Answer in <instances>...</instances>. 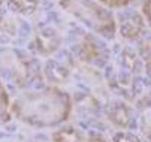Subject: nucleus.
Instances as JSON below:
<instances>
[{"instance_id":"obj_8","label":"nucleus","mask_w":151,"mask_h":142,"mask_svg":"<svg viewBox=\"0 0 151 142\" xmlns=\"http://www.w3.org/2000/svg\"><path fill=\"white\" fill-rule=\"evenodd\" d=\"M141 54H142V58L145 62V66H147V70L151 76V40H147L141 45Z\"/></svg>"},{"instance_id":"obj_5","label":"nucleus","mask_w":151,"mask_h":142,"mask_svg":"<svg viewBox=\"0 0 151 142\" xmlns=\"http://www.w3.org/2000/svg\"><path fill=\"white\" fill-rule=\"evenodd\" d=\"M109 118L114 124L124 127L129 124V120H130V111L129 108L123 103H115L114 108L109 111Z\"/></svg>"},{"instance_id":"obj_13","label":"nucleus","mask_w":151,"mask_h":142,"mask_svg":"<svg viewBox=\"0 0 151 142\" xmlns=\"http://www.w3.org/2000/svg\"><path fill=\"white\" fill-rule=\"evenodd\" d=\"M88 142H106V141L102 139V138H93V139H90Z\"/></svg>"},{"instance_id":"obj_6","label":"nucleus","mask_w":151,"mask_h":142,"mask_svg":"<svg viewBox=\"0 0 151 142\" xmlns=\"http://www.w3.org/2000/svg\"><path fill=\"white\" fill-rule=\"evenodd\" d=\"M54 142H84L81 132L75 127H64L52 135Z\"/></svg>"},{"instance_id":"obj_9","label":"nucleus","mask_w":151,"mask_h":142,"mask_svg":"<svg viewBox=\"0 0 151 142\" xmlns=\"http://www.w3.org/2000/svg\"><path fill=\"white\" fill-rule=\"evenodd\" d=\"M100 5H103L105 8H111V9H117V8H124L127 5H130L133 0H97Z\"/></svg>"},{"instance_id":"obj_12","label":"nucleus","mask_w":151,"mask_h":142,"mask_svg":"<svg viewBox=\"0 0 151 142\" xmlns=\"http://www.w3.org/2000/svg\"><path fill=\"white\" fill-rule=\"evenodd\" d=\"M142 14H144L145 21L151 27V0H144L142 2Z\"/></svg>"},{"instance_id":"obj_10","label":"nucleus","mask_w":151,"mask_h":142,"mask_svg":"<svg viewBox=\"0 0 151 142\" xmlns=\"http://www.w3.org/2000/svg\"><path fill=\"white\" fill-rule=\"evenodd\" d=\"M114 142H141V139L133 135V133H129V132H118L114 136Z\"/></svg>"},{"instance_id":"obj_7","label":"nucleus","mask_w":151,"mask_h":142,"mask_svg":"<svg viewBox=\"0 0 151 142\" xmlns=\"http://www.w3.org/2000/svg\"><path fill=\"white\" fill-rule=\"evenodd\" d=\"M141 130L151 141V108H148L141 117Z\"/></svg>"},{"instance_id":"obj_2","label":"nucleus","mask_w":151,"mask_h":142,"mask_svg":"<svg viewBox=\"0 0 151 142\" xmlns=\"http://www.w3.org/2000/svg\"><path fill=\"white\" fill-rule=\"evenodd\" d=\"M61 8L103 37H114L115 19L97 0H60Z\"/></svg>"},{"instance_id":"obj_14","label":"nucleus","mask_w":151,"mask_h":142,"mask_svg":"<svg viewBox=\"0 0 151 142\" xmlns=\"http://www.w3.org/2000/svg\"><path fill=\"white\" fill-rule=\"evenodd\" d=\"M2 3H3V0H0V5H2Z\"/></svg>"},{"instance_id":"obj_4","label":"nucleus","mask_w":151,"mask_h":142,"mask_svg":"<svg viewBox=\"0 0 151 142\" xmlns=\"http://www.w3.org/2000/svg\"><path fill=\"white\" fill-rule=\"evenodd\" d=\"M141 30H142L141 18H138V16H129V18L123 19V23H121V34L124 37H127V39L138 37Z\"/></svg>"},{"instance_id":"obj_11","label":"nucleus","mask_w":151,"mask_h":142,"mask_svg":"<svg viewBox=\"0 0 151 142\" xmlns=\"http://www.w3.org/2000/svg\"><path fill=\"white\" fill-rule=\"evenodd\" d=\"M8 105H9V100H8L6 90L2 84H0V115H3L8 111Z\"/></svg>"},{"instance_id":"obj_3","label":"nucleus","mask_w":151,"mask_h":142,"mask_svg":"<svg viewBox=\"0 0 151 142\" xmlns=\"http://www.w3.org/2000/svg\"><path fill=\"white\" fill-rule=\"evenodd\" d=\"M8 6L18 15H32L39 8V0H8Z\"/></svg>"},{"instance_id":"obj_1","label":"nucleus","mask_w":151,"mask_h":142,"mask_svg":"<svg viewBox=\"0 0 151 142\" xmlns=\"http://www.w3.org/2000/svg\"><path fill=\"white\" fill-rule=\"evenodd\" d=\"M70 97L58 88L29 93L18 97L14 105V114L24 123L37 127H50L60 124L70 114Z\"/></svg>"}]
</instances>
